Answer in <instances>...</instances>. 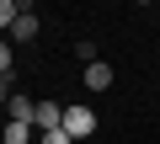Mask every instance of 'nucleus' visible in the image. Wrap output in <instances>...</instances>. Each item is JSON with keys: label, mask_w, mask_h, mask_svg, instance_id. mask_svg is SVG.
<instances>
[{"label": "nucleus", "mask_w": 160, "mask_h": 144, "mask_svg": "<svg viewBox=\"0 0 160 144\" xmlns=\"http://www.w3.org/2000/svg\"><path fill=\"white\" fill-rule=\"evenodd\" d=\"M38 27H43V22H38V11H32V6H22V16H16V27L6 32V37H11V48H22V43H32V37H38Z\"/></svg>", "instance_id": "nucleus-2"}, {"label": "nucleus", "mask_w": 160, "mask_h": 144, "mask_svg": "<svg viewBox=\"0 0 160 144\" xmlns=\"http://www.w3.org/2000/svg\"><path fill=\"white\" fill-rule=\"evenodd\" d=\"M16 16H22V6H16V0H0V37L16 27Z\"/></svg>", "instance_id": "nucleus-7"}, {"label": "nucleus", "mask_w": 160, "mask_h": 144, "mask_svg": "<svg viewBox=\"0 0 160 144\" xmlns=\"http://www.w3.org/2000/svg\"><path fill=\"white\" fill-rule=\"evenodd\" d=\"M11 96H16V75H0V107H6Z\"/></svg>", "instance_id": "nucleus-10"}, {"label": "nucleus", "mask_w": 160, "mask_h": 144, "mask_svg": "<svg viewBox=\"0 0 160 144\" xmlns=\"http://www.w3.org/2000/svg\"><path fill=\"white\" fill-rule=\"evenodd\" d=\"M75 59H86V64H96V43H91V37H80V43H75Z\"/></svg>", "instance_id": "nucleus-8"}, {"label": "nucleus", "mask_w": 160, "mask_h": 144, "mask_svg": "<svg viewBox=\"0 0 160 144\" xmlns=\"http://www.w3.org/2000/svg\"><path fill=\"white\" fill-rule=\"evenodd\" d=\"M32 128H38V133H53V128H64V107H59V102H38V112H32Z\"/></svg>", "instance_id": "nucleus-3"}, {"label": "nucleus", "mask_w": 160, "mask_h": 144, "mask_svg": "<svg viewBox=\"0 0 160 144\" xmlns=\"http://www.w3.org/2000/svg\"><path fill=\"white\" fill-rule=\"evenodd\" d=\"M64 128H69V139H91V133H96V112H91L86 102H69V107H64Z\"/></svg>", "instance_id": "nucleus-1"}, {"label": "nucleus", "mask_w": 160, "mask_h": 144, "mask_svg": "<svg viewBox=\"0 0 160 144\" xmlns=\"http://www.w3.org/2000/svg\"><path fill=\"white\" fill-rule=\"evenodd\" d=\"M32 112H38V102H27L22 91L6 102V123H32Z\"/></svg>", "instance_id": "nucleus-6"}, {"label": "nucleus", "mask_w": 160, "mask_h": 144, "mask_svg": "<svg viewBox=\"0 0 160 144\" xmlns=\"http://www.w3.org/2000/svg\"><path fill=\"white\" fill-rule=\"evenodd\" d=\"M38 144H75L69 128H53V133H38Z\"/></svg>", "instance_id": "nucleus-9"}, {"label": "nucleus", "mask_w": 160, "mask_h": 144, "mask_svg": "<svg viewBox=\"0 0 160 144\" xmlns=\"http://www.w3.org/2000/svg\"><path fill=\"white\" fill-rule=\"evenodd\" d=\"M0 144H38L32 123H0Z\"/></svg>", "instance_id": "nucleus-4"}, {"label": "nucleus", "mask_w": 160, "mask_h": 144, "mask_svg": "<svg viewBox=\"0 0 160 144\" xmlns=\"http://www.w3.org/2000/svg\"><path fill=\"white\" fill-rule=\"evenodd\" d=\"M107 86H112V64H107V59L86 64V91H107Z\"/></svg>", "instance_id": "nucleus-5"}]
</instances>
